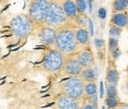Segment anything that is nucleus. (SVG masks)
Returning a JSON list of instances; mask_svg holds the SVG:
<instances>
[{
	"mask_svg": "<svg viewBox=\"0 0 128 109\" xmlns=\"http://www.w3.org/2000/svg\"><path fill=\"white\" fill-rule=\"evenodd\" d=\"M76 5L77 11L79 13H84V11L87 8V4H86V0H76Z\"/></svg>",
	"mask_w": 128,
	"mask_h": 109,
	"instance_id": "21",
	"label": "nucleus"
},
{
	"mask_svg": "<svg viewBox=\"0 0 128 109\" xmlns=\"http://www.w3.org/2000/svg\"><path fill=\"white\" fill-rule=\"evenodd\" d=\"M85 103V99H75L61 94L56 98L52 109H81Z\"/></svg>",
	"mask_w": 128,
	"mask_h": 109,
	"instance_id": "7",
	"label": "nucleus"
},
{
	"mask_svg": "<svg viewBox=\"0 0 128 109\" xmlns=\"http://www.w3.org/2000/svg\"><path fill=\"white\" fill-rule=\"evenodd\" d=\"M79 46L80 45L76 41L75 31L71 28H62L57 31L55 47L65 56H70L77 53L79 52Z\"/></svg>",
	"mask_w": 128,
	"mask_h": 109,
	"instance_id": "1",
	"label": "nucleus"
},
{
	"mask_svg": "<svg viewBox=\"0 0 128 109\" xmlns=\"http://www.w3.org/2000/svg\"><path fill=\"white\" fill-rule=\"evenodd\" d=\"M127 74H128V67H127Z\"/></svg>",
	"mask_w": 128,
	"mask_h": 109,
	"instance_id": "31",
	"label": "nucleus"
},
{
	"mask_svg": "<svg viewBox=\"0 0 128 109\" xmlns=\"http://www.w3.org/2000/svg\"><path fill=\"white\" fill-rule=\"evenodd\" d=\"M122 32V29L120 27H118L116 25H112L110 29V35L112 37H117L120 35Z\"/></svg>",
	"mask_w": 128,
	"mask_h": 109,
	"instance_id": "23",
	"label": "nucleus"
},
{
	"mask_svg": "<svg viewBox=\"0 0 128 109\" xmlns=\"http://www.w3.org/2000/svg\"><path fill=\"white\" fill-rule=\"evenodd\" d=\"M115 109H128V103L122 102Z\"/></svg>",
	"mask_w": 128,
	"mask_h": 109,
	"instance_id": "27",
	"label": "nucleus"
},
{
	"mask_svg": "<svg viewBox=\"0 0 128 109\" xmlns=\"http://www.w3.org/2000/svg\"><path fill=\"white\" fill-rule=\"evenodd\" d=\"M120 76L119 73L116 67V64L112 61H110L106 73V85H118Z\"/></svg>",
	"mask_w": 128,
	"mask_h": 109,
	"instance_id": "11",
	"label": "nucleus"
},
{
	"mask_svg": "<svg viewBox=\"0 0 128 109\" xmlns=\"http://www.w3.org/2000/svg\"><path fill=\"white\" fill-rule=\"evenodd\" d=\"M84 82V97L98 94V86L96 81H88Z\"/></svg>",
	"mask_w": 128,
	"mask_h": 109,
	"instance_id": "16",
	"label": "nucleus"
},
{
	"mask_svg": "<svg viewBox=\"0 0 128 109\" xmlns=\"http://www.w3.org/2000/svg\"><path fill=\"white\" fill-rule=\"evenodd\" d=\"M50 0H32L28 11V16L36 24H44Z\"/></svg>",
	"mask_w": 128,
	"mask_h": 109,
	"instance_id": "6",
	"label": "nucleus"
},
{
	"mask_svg": "<svg viewBox=\"0 0 128 109\" xmlns=\"http://www.w3.org/2000/svg\"><path fill=\"white\" fill-rule=\"evenodd\" d=\"M33 22L26 14H19L13 17L10 21V28L13 34L19 38L28 37L33 30Z\"/></svg>",
	"mask_w": 128,
	"mask_h": 109,
	"instance_id": "3",
	"label": "nucleus"
},
{
	"mask_svg": "<svg viewBox=\"0 0 128 109\" xmlns=\"http://www.w3.org/2000/svg\"><path fill=\"white\" fill-rule=\"evenodd\" d=\"M106 16V10L104 7H100L98 10V16L100 19H105Z\"/></svg>",
	"mask_w": 128,
	"mask_h": 109,
	"instance_id": "24",
	"label": "nucleus"
},
{
	"mask_svg": "<svg viewBox=\"0 0 128 109\" xmlns=\"http://www.w3.org/2000/svg\"><path fill=\"white\" fill-rule=\"evenodd\" d=\"M67 56L57 49L49 50L44 55L43 60V67L45 70L50 73H55L62 69Z\"/></svg>",
	"mask_w": 128,
	"mask_h": 109,
	"instance_id": "5",
	"label": "nucleus"
},
{
	"mask_svg": "<svg viewBox=\"0 0 128 109\" xmlns=\"http://www.w3.org/2000/svg\"><path fill=\"white\" fill-rule=\"evenodd\" d=\"M112 6L116 11H124L128 8V0H115Z\"/></svg>",
	"mask_w": 128,
	"mask_h": 109,
	"instance_id": "19",
	"label": "nucleus"
},
{
	"mask_svg": "<svg viewBox=\"0 0 128 109\" xmlns=\"http://www.w3.org/2000/svg\"><path fill=\"white\" fill-rule=\"evenodd\" d=\"M62 7L67 17L74 19L76 16L78 11L76 3L73 0H65L62 4Z\"/></svg>",
	"mask_w": 128,
	"mask_h": 109,
	"instance_id": "12",
	"label": "nucleus"
},
{
	"mask_svg": "<svg viewBox=\"0 0 128 109\" xmlns=\"http://www.w3.org/2000/svg\"><path fill=\"white\" fill-rule=\"evenodd\" d=\"M88 24H89V28H90V34L92 36L94 34V25H93V22L91 19L88 18Z\"/></svg>",
	"mask_w": 128,
	"mask_h": 109,
	"instance_id": "28",
	"label": "nucleus"
},
{
	"mask_svg": "<svg viewBox=\"0 0 128 109\" xmlns=\"http://www.w3.org/2000/svg\"><path fill=\"white\" fill-rule=\"evenodd\" d=\"M86 4H87V7H88L89 12L91 13V12H92V0H86Z\"/></svg>",
	"mask_w": 128,
	"mask_h": 109,
	"instance_id": "29",
	"label": "nucleus"
},
{
	"mask_svg": "<svg viewBox=\"0 0 128 109\" xmlns=\"http://www.w3.org/2000/svg\"><path fill=\"white\" fill-rule=\"evenodd\" d=\"M106 96H118L117 86L116 85H106Z\"/></svg>",
	"mask_w": 128,
	"mask_h": 109,
	"instance_id": "22",
	"label": "nucleus"
},
{
	"mask_svg": "<svg viewBox=\"0 0 128 109\" xmlns=\"http://www.w3.org/2000/svg\"><path fill=\"white\" fill-rule=\"evenodd\" d=\"M122 103L119 96H106L104 99V104L108 109H116Z\"/></svg>",
	"mask_w": 128,
	"mask_h": 109,
	"instance_id": "18",
	"label": "nucleus"
},
{
	"mask_svg": "<svg viewBox=\"0 0 128 109\" xmlns=\"http://www.w3.org/2000/svg\"><path fill=\"white\" fill-rule=\"evenodd\" d=\"M83 67L76 58V56L70 55L69 58H66L64 64L61 70H63L64 73L68 77L80 76Z\"/></svg>",
	"mask_w": 128,
	"mask_h": 109,
	"instance_id": "8",
	"label": "nucleus"
},
{
	"mask_svg": "<svg viewBox=\"0 0 128 109\" xmlns=\"http://www.w3.org/2000/svg\"><path fill=\"white\" fill-rule=\"evenodd\" d=\"M75 36H76V41L80 46H87L89 40V34H88V31L86 29L82 28L77 29L75 31Z\"/></svg>",
	"mask_w": 128,
	"mask_h": 109,
	"instance_id": "14",
	"label": "nucleus"
},
{
	"mask_svg": "<svg viewBox=\"0 0 128 109\" xmlns=\"http://www.w3.org/2000/svg\"><path fill=\"white\" fill-rule=\"evenodd\" d=\"M112 22L114 25L120 28H124L128 25V15L126 13H116L112 18Z\"/></svg>",
	"mask_w": 128,
	"mask_h": 109,
	"instance_id": "13",
	"label": "nucleus"
},
{
	"mask_svg": "<svg viewBox=\"0 0 128 109\" xmlns=\"http://www.w3.org/2000/svg\"><path fill=\"white\" fill-rule=\"evenodd\" d=\"M74 19H75V22L77 24V25L80 27H82V28L86 26L88 24V19L84 13L77 14Z\"/></svg>",
	"mask_w": 128,
	"mask_h": 109,
	"instance_id": "20",
	"label": "nucleus"
},
{
	"mask_svg": "<svg viewBox=\"0 0 128 109\" xmlns=\"http://www.w3.org/2000/svg\"><path fill=\"white\" fill-rule=\"evenodd\" d=\"M94 45L95 46L98 48V49H100L101 47L104 46V41L103 40H100V39H96L94 40Z\"/></svg>",
	"mask_w": 128,
	"mask_h": 109,
	"instance_id": "25",
	"label": "nucleus"
},
{
	"mask_svg": "<svg viewBox=\"0 0 128 109\" xmlns=\"http://www.w3.org/2000/svg\"><path fill=\"white\" fill-rule=\"evenodd\" d=\"M57 36V31L50 26L45 25L42 27L39 32V38L42 43L48 46H55L56 40Z\"/></svg>",
	"mask_w": 128,
	"mask_h": 109,
	"instance_id": "10",
	"label": "nucleus"
},
{
	"mask_svg": "<svg viewBox=\"0 0 128 109\" xmlns=\"http://www.w3.org/2000/svg\"><path fill=\"white\" fill-rule=\"evenodd\" d=\"M67 16L62 5L56 1H50V6L45 16L44 24L50 27H58L64 24Z\"/></svg>",
	"mask_w": 128,
	"mask_h": 109,
	"instance_id": "4",
	"label": "nucleus"
},
{
	"mask_svg": "<svg viewBox=\"0 0 128 109\" xmlns=\"http://www.w3.org/2000/svg\"><path fill=\"white\" fill-rule=\"evenodd\" d=\"M125 92H126V94L128 97V79L127 81V82L125 83Z\"/></svg>",
	"mask_w": 128,
	"mask_h": 109,
	"instance_id": "30",
	"label": "nucleus"
},
{
	"mask_svg": "<svg viewBox=\"0 0 128 109\" xmlns=\"http://www.w3.org/2000/svg\"><path fill=\"white\" fill-rule=\"evenodd\" d=\"M109 49L110 52H111V56L113 60H116L118 58V57L120 55L121 52L118 47V41L116 37H110L109 40Z\"/></svg>",
	"mask_w": 128,
	"mask_h": 109,
	"instance_id": "15",
	"label": "nucleus"
},
{
	"mask_svg": "<svg viewBox=\"0 0 128 109\" xmlns=\"http://www.w3.org/2000/svg\"><path fill=\"white\" fill-rule=\"evenodd\" d=\"M80 77L84 81H96V73L92 67H86L83 68Z\"/></svg>",
	"mask_w": 128,
	"mask_h": 109,
	"instance_id": "17",
	"label": "nucleus"
},
{
	"mask_svg": "<svg viewBox=\"0 0 128 109\" xmlns=\"http://www.w3.org/2000/svg\"></svg>",
	"mask_w": 128,
	"mask_h": 109,
	"instance_id": "32",
	"label": "nucleus"
},
{
	"mask_svg": "<svg viewBox=\"0 0 128 109\" xmlns=\"http://www.w3.org/2000/svg\"><path fill=\"white\" fill-rule=\"evenodd\" d=\"M81 109H98V108H97L94 106H93V105H92V104L86 102L85 104L83 105V106L82 107Z\"/></svg>",
	"mask_w": 128,
	"mask_h": 109,
	"instance_id": "26",
	"label": "nucleus"
},
{
	"mask_svg": "<svg viewBox=\"0 0 128 109\" xmlns=\"http://www.w3.org/2000/svg\"><path fill=\"white\" fill-rule=\"evenodd\" d=\"M76 58L83 68L93 67L95 64L94 56L89 46H86L79 51L76 55Z\"/></svg>",
	"mask_w": 128,
	"mask_h": 109,
	"instance_id": "9",
	"label": "nucleus"
},
{
	"mask_svg": "<svg viewBox=\"0 0 128 109\" xmlns=\"http://www.w3.org/2000/svg\"><path fill=\"white\" fill-rule=\"evenodd\" d=\"M84 83L80 76L68 77L60 85L61 94L75 99H84Z\"/></svg>",
	"mask_w": 128,
	"mask_h": 109,
	"instance_id": "2",
	"label": "nucleus"
}]
</instances>
